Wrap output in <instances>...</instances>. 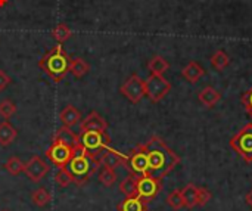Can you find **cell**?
I'll list each match as a JSON object with an SVG mask.
<instances>
[{
	"label": "cell",
	"instance_id": "1",
	"mask_svg": "<svg viewBox=\"0 0 252 211\" xmlns=\"http://www.w3.org/2000/svg\"><path fill=\"white\" fill-rule=\"evenodd\" d=\"M143 148L148 157V176L151 177L161 180L180 164V157L158 136H152Z\"/></svg>",
	"mask_w": 252,
	"mask_h": 211
},
{
	"label": "cell",
	"instance_id": "2",
	"mask_svg": "<svg viewBox=\"0 0 252 211\" xmlns=\"http://www.w3.org/2000/svg\"><path fill=\"white\" fill-rule=\"evenodd\" d=\"M99 167L100 164L89 157L81 143L72 149V157L65 166L66 172L72 177V183H75L77 186L86 185L90 180V177L97 172Z\"/></svg>",
	"mask_w": 252,
	"mask_h": 211
},
{
	"label": "cell",
	"instance_id": "3",
	"mask_svg": "<svg viewBox=\"0 0 252 211\" xmlns=\"http://www.w3.org/2000/svg\"><path fill=\"white\" fill-rule=\"evenodd\" d=\"M69 56L63 50V47L58 43L55 47H52L38 62V67L47 74L55 83H59L65 78V75L69 72Z\"/></svg>",
	"mask_w": 252,
	"mask_h": 211
},
{
	"label": "cell",
	"instance_id": "4",
	"mask_svg": "<svg viewBox=\"0 0 252 211\" xmlns=\"http://www.w3.org/2000/svg\"><path fill=\"white\" fill-rule=\"evenodd\" d=\"M109 142H111V139L106 132L89 130V132L80 133V143L83 145V148L86 149L89 157L96 160L97 163H99V157H100L102 151L109 146Z\"/></svg>",
	"mask_w": 252,
	"mask_h": 211
},
{
	"label": "cell",
	"instance_id": "5",
	"mask_svg": "<svg viewBox=\"0 0 252 211\" xmlns=\"http://www.w3.org/2000/svg\"><path fill=\"white\" fill-rule=\"evenodd\" d=\"M229 143L239 154V157H242L247 163H252V123L244 126Z\"/></svg>",
	"mask_w": 252,
	"mask_h": 211
},
{
	"label": "cell",
	"instance_id": "6",
	"mask_svg": "<svg viewBox=\"0 0 252 211\" xmlns=\"http://www.w3.org/2000/svg\"><path fill=\"white\" fill-rule=\"evenodd\" d=\"M170 90L171 83H168V80L164 78V75L151 74L148 80H145V96H148L155 104L162 101Z\"/></svg>",
	"mask_w": 252,
	"mask_h": 211
},
{
	"label": "cell",
	"instance_id": "7",
	"mask_svg": "<svg viewBox=\"0 0 252 211\" xmlns=\"http://www.w3.org/2000/svg\"><path fill=\"white\" fill-rule=\"evenodd\" d=\"M124 167L130 172V175H134L137 177L148 176L149 167H148V157L143 145H137L134 149L130 151V154L126 157Z\"/></svg>",
	"mask_w": 252,
	"mask_h": 211
},
{
	"label": "cell",
	"instance_id": "8",
	"mask_svg": "<svg viewBox=\"0 0 252 211\" xmlns=\"http://www.w3.org/2000/svg\"><path fill=\"white\" fill-rule=\"evenodd\" d=\"M121 95L131 104H139L145 98V80L137 74H131L120 87Z\"/></svg>",
	"mask_w": 252,
	"mask_h": 211
},
{
	"label": "cell",
	"instance_id": "9",
	"mask_svg": "<svg viewBox=\"0 0 252 211\" xmlns=\"http://www.w3.org/2000/svg\"><path fill=\"white\" fill-rule=\"evenodd\" d=\"M162 189V183L159 179L151 177V176H140L137 177V197L148 204L149 201H152L159 191Z\"/></svg>",
	"mask_w": 252,
	"mask_h": 211
},
{
	"label": "cell",
	"instance_id": "10",
	"mask_svg": "<svg viewBox=\"0 0 252 211\" xmlns=\"http://www.w3.org/2000/svg\"><path fill=\"white\" fill-rule=\"evenodd\" d=\"M46 157H47L58 169H61V167H65L66 163L71 160V157H72V148H69V146H66V145H63V143H61V142H55V141H53V143L50 145V148L46 151Z\"/></svg>",
	"mask_w": 252,
	"mask_h": 211
},
{
	"label": "cell",
	"instance_id": "11",
	"mask_svg": "<svg viewBox=\"0 0 252 211\" xmlns=\"http://www.w3.org/2000/svg\"><path fill=\"white\" fill-rule=\"evenodd\" d=\"M24 173L31 182L37 183L49 173V166L43 158L35 155V157H31L30 161L24 164Z\"/></svg>",
	"mask_w": 252,
	"mask_h": 211
},
{
	"label": "cell",
	"instance_id": "12",
	"mask_svg": "<svg viewBox=\"0 0 252 211\" xmlns=\"http://www.w3.org/2000/svg\"><path fill=\"white\" fill-rule=\"evenodd\" d=\"M80 130L81 132H89V130H94V132H106L108 130V123L106 120L96 111H92L80 124Z\"/></svg>",
	"mask_w": 252,
	"mask_h": 211
},
{
	"label": "cell",
	"instance_id": "13",
	"mask_svg": "<svg viewBox=\"0 0 252 211\" xmlns=\"http://www.w3.org/2000/svg\"><path fill=\"white\" fill-rule=\"evenodd\" d=\"M53 141H55V142H61V143H63V145L72 148V149H74L75 146L80 145V136L75 135V133L71 130V127H66V126H62V127H59V129L56 130V133H55V136H53Z\"/></svg>",
	"mask_w": 252,
	"mask_h": 211
},
{
	"label": "cell",
	"instance_id": "14",
	"mask_svg": "<svg viewBox=\"0 0 252 211\" xmlns=\"http://www.w3.org/2000/svg\"><path fill=\"white\" fill-rule=\"evenodd\" d=\"M124 161H126V155H121L120 152H117L115 149H111L109 146L106 149H103L100 157H99L100 166H106L111 169H117L118 166H124Z\"/></svg>",
	"mask_w": 252,
	"mask_h": 211
},
{
	"label": "cell",
	"instance_id": "15",
	"mask_svg": "<svg viewBox=\"0 0 252 211\" xmlns=\"http://www.w3.org/2000/svg\"><path fill=\"white\" fill-rule=\"evenodd\" d=\"M59 118H61V121L63 123V126H66V127H74L75 124H78V123L81 121V114H80V111H78L75 106L68 105V106H65V108L61 111Z\"/></svg>",
	"mask_w": 252,
	"mask_h": 211
},
{
	"label": "cell",
	"instance_id": "16",
	"mask_svg": "<svg viewBox=\"0 0 252 211\" xmlns=\"http://www.w3.org/2000/svg\"><path fill=\"white\" fill-rule=\"evenodd\" d=\"M182 75L189 81V83H196L199 81V78H202L205 75V70L198 64V62H189L183 71H182Z\"/></svg>",
	"mask_w": 252,
	"mask_h": 211
},
{
	"label": "cell",
	"instance_id": "17",
	"mask_svg": "<svg viewBox=\"0 0 252 211\" xmlns=\"http://www.w3.org/2000/svg\"><path fill=\"white\" fill-rule=\"evenodd\" d=\"M18 136V130L6 120L0 123V146H9L15 142Z\"/></svg>",
	"mask_w": 252,
	"mask_h": 211
},
{
	"label": "cell",
	"instance_id": "18",
	"mask_svg": "<svg viewBox=\"0 0 252 211\" xmlns=\"http://www.w3.org/2000/svg\"><path fill=\"white\" fill-rule=\"evenodd\" d=\"M198 98H199V102H201L202 105H205L207 108H213V106L221 99V95H220L214 87L207 86L205 89H202V90L199 92Z\"/></svg>",
	"mask_w": 252,
	"mask_h": 211
},
{
	"label": "cell",
	"instance_id": "19",
	"mask_svg": "<svg viewBox=\"0 0 252 211\" xmlns=\"http://www.w3.org/2000/svg\"><path fill=\"white\" fill-rule=\"evenodd\" d=\"M180 192H182V197H183L185 207L195 209L198 206V186H195L193 183H189L183 189H180Z\"/></svg>",
	"mask_w": 252,
	"mask_h": 211
},
{
	"label": "cell",
	"instance_id": "20",
	"mask_svg": "<svg viewBox=\"0 0 252 211\" xmlns=\"http://www.w3.org/2000/svg\"><path fill=\"white\" fill-rule=\"evenodd\" d=\"M118 211H148L146 204L139 197H128L118 204Z\"/></svg>",
	"mask_w": 252,
	"mask_h": 211
},
{
	"label": "cell",
	"instance_id": "21",
	"mask_svg": "<svg viewBox=\"0 0 252 211\" xmlns=\"http://www.w3.org/2000/svg\"><path fill=\"white\" fill-rule=\"evenodd\" d=\"M89 71H90V65L83 58H74L69 62V72L75 78H83Z\"/></svg>",
	"mask_w": 252,
	"mask_h": 211
},
{
	"label": "cell",
	"instance_id": "22",
	"mask_svg": "<svg viewBox=\"0 0 252 211\" xmlns=\"http://www.w3.org/2000/svg\"><path fill=\"white\" fill-rule=\"evenodd\" d=\"M120 191L126 195V198H128V197H137V176L128 175L120 183Z\"/></svg>",
	"mask_w": 252,
	"mask_h": 211
},
{
	"label": "cell",
	"instance_id": "23",
	"mask_svg": "<svg viewBox=\"0 0 252 211\" xmlns=\"http://www.w3.org/2000/svg\"><path fill=\"white\" fill-rule=\"evenodd\" d=\"M31 201H32V204L37 206V207H46V206L50 204L52 195H50V192H49L46 188L41 186V188L35 189V191L31 194Z\"/></svg>",
	"mask_w": 252,
	"mask_h": 211
},
{
	"label": "cell",
	"instance_id": "24",
	"mask_svg": "<svg viewBox=\"0 0 252 211\" xmlns=\"http://www.w3.org/2000/svg\"><path fill=\"white\" fill-rule=\"evenodd\" d=\"M97 177H99V182H100L103 186L111 188V186L117 182L115 169H111V167H106V166H100V172H99Z\"/></svg>",
	"mask_w": 252,
	"mask_h": 211
},
{
	"label": "cell",
	"instance_id": "25",
	"mask_svg": "<svg viewBox=\"0 0 252 211\" xmlns=\"http://www.w3.org/2000/svg\"><path fill=\"white\" fill-rule=\"evenodd\" d=\"M168 62L162 58V56H154L149 62H148V68L151 71V74H158L162 75L167 70H168Z\"/></svg>",
	"mask_w": 252,
	"mask_h": 211
},
{
	"label": "cell",
	"instance_id": "26",
	"mask_svg": "<svg viewBox=\"0 0 252 211\" xmlns=\"http://www.w3.org/2000/svg\"><path fill=\"white\" fill-rule=\"evenodd\" d=\"M3 167L12 176H18L24 172V163L18 157H9L7 161L3 164Z\"/></svg>",
	"mask_w": 252,
	"mask_h": 211
},
{
	"label": "cell",
	"instance_id": "27",
	"mask_svg": "<svg viewBox=\"0 0 252 211\" xmlns=\"http://www.w3.org/2000/svg\"><path fill=\"white\" fill-rule=\"evenodd\" d=\"M52 35H53V38L61 44V43L66 41V40L72 35V31L69 30V27H68L66 24H58V25L53 28Z\"/></svg>",
	"mask_w": 252,
	"mask_h": 211
},
{
	"label": "cell",
	"instance_id": "28",
	"mask_svg": "<svg viewBox=\"0 0 252 211\" xmlns=\"http://www.w3.org/2000/svg\"><path fill=\"white\" fill-rule=\"evenodd\" d=\"M229 56L226 55V52H223V50H217L213 56H211V65H213V68L214 70H217V71H221V70H224L227 65H229Z\"/></svg>",
	"mask_w": 252,
	"mask_h": 211
},
{
	"label": "cell",
	"instance_id": "29",
	"mask_svg": "<svg viewBox=\"0 0 252 211\" xmlns=\"http://www.w3.org/2000/svg\"><path fill=\"white\" fill-rule=\"evenodd\" d=\"M167 204H168L173 210H182V209L185 207V203H183V197H182L180 189L173 191V192L167 197Z\"/></svg>",
	"mask_w": 252,
	"mask_h": 211
},
{
	"label": "cell",
	"instance_id": "30",
	"mask_svg": "<svg viewBox=\"0 0 252 211\" xmlns=\"http://www.w3.org/2000/svg\"><path fill=\"white\" fill-rule=\"evenodd\" d=\"M16 109H18L16 105L9 99H4L0 102V117H3L4 120H9L12 115H15Z\"/></svg>",
	"mask_w": 252,
	"mask_h": 211
},
{
	"label": "cell",
	"instance_id": "31",
	"mask_svg": "<svg viewBox=\"0 0 252 211\" xmlns=\"http://www.w3.org/2000/svg\"><path fill=\"white\" fill-rule=\"evenodd\" d=\"M55 182H56L61 188H66V186H69V185L72 183V177H71V175L66 172L65 167H61V169H58V172H56V175H55Z\"/></svg>",
	"mask_w": 252,
	"mask_h": 211
},
{
	"label": "cell",
	"instance_id": "32",
	"mask_svg": "<svg viewBox=\"0 0 252 211\" xmlns=\"http://www.w3.org/2000/svg\"><path fill=\"white\" fill-rule=\"evenodd\" d=\"M213 195L205 188H198V206H207L211 201Z\"/></svg>",
	"mask_w": 252,
	"mask_h": 211
},
{
	"label": "cell",
	"instance_id": "33",
	"mask_svg": "<svg viewBox=\"0 0 252 211\" xmlns=\"http://www.w3.org/2000/svg\"><path fill=\"white\" fill-rule=\"evenodd\" d=\"M242 104L245 105L247 112L252 117V87L242 96Z\"/></svg>",
	"mask_w": 252,
	"mask_h": 211
},
{
	"label": "cell",
	"instance_id": "34",
	"mask_svg": "<svg viewBox=\"0 0 252 211\" xmlns=\"http://www.w3.org/2000/svg\"><path fill=\"white\" fill-rule=\"evenodd\" d=\"M9 84H10V77L3 70H0V92L4 90Z\"/></svg>",
	"mask_w": 252,
	"mask_h": 211
},
{
	"label": "cell",
	"instance_id": "35",
	"mask_svg": "<svg viewBox=\"0 0 252 211\" xmlns=\"http://www.w3.org/2000/svg\"><path fill=\"white\" fill-rule=\"evenodd\" d=\"M245 201H247V204H248V206H250V207L252 209V189L250 191V192H248V194H247V197H245Z\"/></svg>",
	"mask_w": 252,
	"mask_h": 211
},
{
	"label": "cell",
	"instance_id": "36",
	"mask_svg": "<svg viewBox=\"0 0 252 211\" xmlns=\"http://www.w3.org/2000/svg\"><path fill=\"white\" fill-rule=\"evenodd\" d=\"M7 1H9V0H0V7L6 6V4H7Z\"/></svg>",
	"mask_w": 252,
	"mask_h": 211
}]
</instances>
